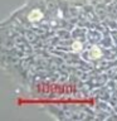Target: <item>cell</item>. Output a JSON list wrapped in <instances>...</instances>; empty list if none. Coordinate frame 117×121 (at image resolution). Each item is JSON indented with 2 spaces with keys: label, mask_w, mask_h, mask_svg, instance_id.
Listing matches in <instances>:
<instances>
[{
  "label": "cell",
  "mask_w": 117,
  "mask_h": 121,
  "mask_svg": "<svg viewBox=\"0 0 117 121\" xmlns=\"http://www.w3.org/2000/svg\"><path fill=\"white\" fill-rule=\"evenodd\" d=\"M40 18H42V13L39 10H33L32 13L29 14V19H30V20H33V22L39 20Z\"/></svg>",
  "instance_id": "obj_1"
}]
</instances>
